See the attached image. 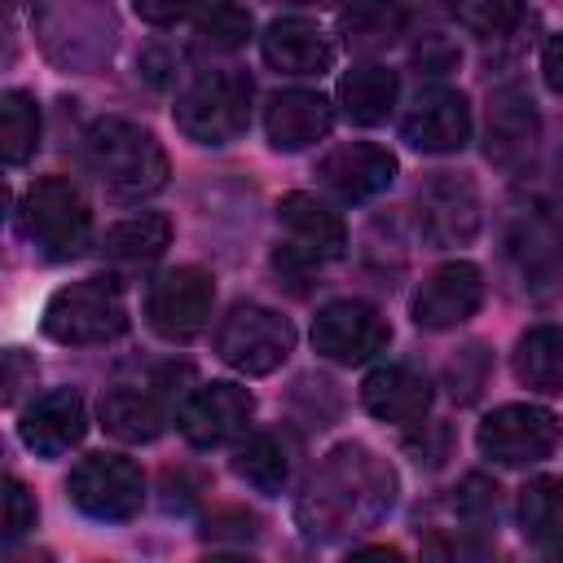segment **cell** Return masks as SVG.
<instances>
[{"mask_svg":"<svg viewBox=\"0 0 563 563\" xmlns=\"http://www.w3.org/2000/svg\"><path fill=\"white\" fill-rule=\"evenodd\" d=\"M66 493L70 501L88 515V519H101V523H123L141 510L145 501V479H141V466L132 457H119V453H88L79 457V466L70 471L66 479Z\"/></svg>","mask_w":563,"mask_h":563,"instance_id":"52a82bcc","label":"cell"},{"mask_svg":"<svg viewBox=\"0 0 563 563\" xmlns=\"http://www.w3.org/2000/svg\"><path fill=\"white\" fill-rule=\"evenodd\" d=\"M343 31H347V44L356 48H387L405 31V13L391 0H356L343 13Z\"/></svg>","mask_w":563,"mask_h":563,"instance_id":"f546056e","label":"cell"},{"mask_svg":"<svg viewBox=\"0 0 563 563\" xmlns=\"http://www.w3.org/2000/svg\"><path fill=\"white\" fill-rule=\"evenodd\" d=\"M413 62H418L422 70H431V75H444V70H453V66H457V48H453L449 40H440V35H427V40L418 44Z\"/></svg>","mask_w":563,"mask_h":563,"instance_id":"d590c367","label":"cell"},{"mask_svg":"<svg viewBox=\"0 0 563 563\" xmlns=\"http://www.w3.org/2000/svg\"><path fill=\"white\" fill-rule=\"evenodd\" d=\"M22 233L35 242V251L44 260H70L88 246L92 238V211H88V198L79 194L75 180L66 176H44L26 189L22 198Z\"/></svg>","mask_w":563,"mask_h":563,"instance_id":"277c9868","label":"cell"},{"mask_svg":"<svg viewBox=\"0 0 563 563\" xmlns=\"http://www.w3.org/2000/svg\"><path fill=\"white\" fill-rule=\"evenodd\" d=\"M251 413H255V400L246 387L202 383L185 396V405L176 409V422L194 449H220V444H233L238 435H246Z\"/></svg>","mask_w":563,"mask_h":563,"instance_id":"7c38bea8","label":"cell"},{"mask_svg":"<svg viewBox=\"0 0 563 563\" xmlns=\"http://www.w3.org/2000/svg\"><path fill=\"white\" fill-rule=\"evenodd\" d=\"M123 330H128V303L123 290L106 277L70 282L53 290V299L44 303V334L57 343L88 347V343H110Z\"/></svg>","mask_w":563,"mask_h":563,"instance_id":"5b68a950","label":"cell"},{"mask_svg":"<svg viewBox=\"0 0 563 563\" xmlns=\"http://www.w3.org/2000/svg\"><path fill=\"white\" fill-rule=\"evenodd\" d=\"M519 528L537 545L563 541V479L537 475V479L523 484V493H519Z\"/></svg>","mask_w":563,"mask_h":563,"instance_id":"83f0119b","label":"cell"},{"mask_svg":"<svg viewBox=\"0 0 563 563\" xmlns=\"http://www.w3.org/2000/svg\"><path fill=\"white\" fill-rule=\"evenodd\" d=\"M361 405L378 418V422H396V427H422L427 409H431V383L405 365V361H387L378 369L365 374L361 383Z\"/></svg>","mask_w":563,"mask_h":563,"instance_id":"d6986e66","label":"cell"},{"mask_svg":"<svg viewBox=\"0 0 563 563\" xmlns=\"http://www.w3.org/2000/svg\"><path fill=\"white\" fill-rule=\"evenodd\" d=\"M277 224H282V238L286 246L277 251L282 264H303V268H317L325 260H339L347 251V229H343V216L321 202L317 194H286L277 202Z\"/></svg>","mask_w":563,"mask_h":563,"instance_id":"30bf717a","label":"cell"},{"mask_svg":"<svg viewBox=\"0 0 563 563\" xmlns=\"http://www.w3.org/2000/svg\"><path fill=\"white\" fill-rule=\"evenodd\" d=\"M194 4H198V0H132L136 18L150 22V26H176L180 18L194 13Z\"/></svg>","mask_w":563,"mask_h":563,"instance_id":"e575fe53","label":"cell"},{"mask_svg":"<svg viewBox=\"0 0 563 563\" xmlns=\"http://www.w3.org/2000/svg\"><path fill=\"white\" fill-rule=\"evenodd\" d=\"M475 440H479V453L497 466H532L559 449L563 422L541 405H501L479 422Z\"/></svg>","mask_w":563,"mask_h":563,"instance_id":"9c48e42d","label":"cell"},{"mask_svg":"<svg viewBox=\"0 0 563 563\" xmlns=\"http://www.w3.org/2000/svg\"><path fill=\"white\" fill-rule=\"evenodd\" d=\"M286 4H330V0H286Z\"/></svg>","mask_w":563,"mask_h":563,"instance_id":"ab89813d","label":"cell"},{"mask_svg":"<svg viewBox=\"0 0 563 563\" xmlns=\"http://www.w3.org/2000/svg\"><path fill=\"white\" fill-rule=\"evenodd\" d=\"M537 132H541V119L532 97L515 84L497 88L488 101V158L501 167H519L537 150Z\"/></svg>","mask_w":563,"mask_h":563,"instance_id":"44dd1931","label":"cell"},{"mask_svg":"<svg viewBox=\"0 0 563 563\" xmlns=\"http://www.w3.org/2000/svg\"><path fill=\"white\" fill-rule=\"evenodd\" d=\"M510 260L528 277V286H550L563 273V220L532 211L510 229Z\"/></svg>","mask_w":563,"mask_h":563,"instance_id":"7402d4cb","label":"cell"},{"mask_svg":"<svg viewBox=\"0 0 563 563\" xmlns=\"http://www.w3.org/2000/svg\"><path fill=\"white\" fill-rule=\"evenodd\" d=\"M84 431H88V409H84V396L75 387H53V391L35 396L18 418L22 444L40 457L70 453L84 440Z\"/></svg>","mask_w":563,"mask_h":563,"instance_id":"9a60e30c","label":"cell"},{"mask_svg":"<svg viewBox=\"0 0 563 563\" xmlns=\"http://www.w3.org/2000/svg\"><path fill=\"white\" fill-rule=\"evenodd\" d=\"M233 475L246 479L255 493H282L290 479V449L273 431H255L233 453Z\"/></svg>","mask_w":563,"mask_h":563,"instance_id":"4316f807","label":"cell"},{"mask_svg":"<svg viewBox=\"0 0 563 563\" xmlns=\"http://www.w3.org/2000/svg\"><path fill=\"white\" fill-rule=\"evenodd\" d=\"M163 396L158 387H114L101 400V427L123 444H150L163 431Z\"/></svg>","mask_w":563,"mask_h":563,"instance_id":"603a6c76","label":"cell"},{"mask_svg":"<svg viewBox=\"0 0 563 563\" xmlns=\"http://www.w3.org/2000/svg\"><path fill=\"white\" fill-rule=\"evenodd\" d=\"M541 75H545V84H550L554 92H563V31L550 35V44H545V53H541Z\"/></svg>","mask_w":563,"mask_h":563,"instance_id":"f35d334b","label":"cell"},{"mask_svg":"<svg viewBox=\"0 0 563 563\" xmlns=\"http://www.w3.org/2000/svg\"><path fill=\"white\" fill-rule=\"evenodd\" d=\"M484 303V273L471 260L440 264L413 295V321L422 330H453L471 321Z\"/></svg>","mask_w":563,"mask_h":563,"instance_id":"4fadbf2b","label":"cell"},{"mask_svg":"<svg viewBox=\"0 0 563 563\" xmlns=\"http://www.w3.org/2000/svg\"><path fill=\"white\" fill-rule=\"evenodd\" d=\"M317 180L343 202H365L396 180V154L374 141H347L317 163Z\"/></svg>","mask_w":563,"mask_h":563,"instance_id":"2e32d148","label":"cell"},{"mask_svg":"<svg viewBox=\"0 0 563 563\" xmlns=\"http://www.w3.org/2000/svg\"><path fill=\"white\" fill-rule=\"evenodd\" d=\"M198 40L207 48H220V53L242 48L251 40V9L238 4V0H211L198 13Z\"/></svg>","mask_w":563,"mask_h":563,"instance_id":"4dcf8cb0","label":"cell"},{"mask_svg":"<svg viewBox=\"0 0 563 563\" xmlns=\"http://www.w3.org/2000/svg\"><path fill=\"white\" fill-rule=\"evenodd\" d=\"M497 493H501V488H497L488 475H466L453 506H457V515H462L466 523H479V528H484V523L497 519Z\"/></svg>","mask_w":563,"mask_h":563,"instance_id":"d6a6232c","label":"cell"},{"mask_svg":"<svg viewBox=\"0 0 563 563\" xmlns=\"http://www.w3.org/2000/svg\"><path fill=\"white\" fill-rule=\"evenodd\" d=\"M418 224L435 246H462L479 233V194L462 176H435L418 194Z\"/></svg>","mask_w":563,"mask_h":563,"instance_id":"e0dca14e","label":"cell"},{"mask_svg":"<svg viewBox=\"0 0 563 563\" xmlns=\"http://www.w3.org/2000/svg\"><path fill=\"white\" fill-rule=\"evenodd\" d=\"M40 145V106L31 92L9 88L0 97V158L9 167H22Z\"/></svg>","mask_w":563,"mask_h":563,"instance_id":"f1b7e54d","label":"cell"},{"mask_svg":"<svg viewBox=\"0 0 563 563\" xmlns=\"http://www.w3.org/2000/svg\"><path fill=\"white\" fill-rule=\"evenodd\" d=\"M391 343L387 317L365 299H330L312 317V347L334 365H361Z\"/></svg>","mask_w":563,"mask_h":563,"instance_id":"8fae6325","label":"cell"},{"mask_svg":"<svg viewBox=\"0 0 563 563\" xmlns=\"http://www.w3.org/2000/svg\"><path fill=\"white\" fill-rule=\"evenodd\" d=\"M396 97H400V79H396V70H387L378 62H361L339 79V106L361 128L383 123L396 110Z\"/></svg>","mask_w":563,"mask_h":563,"instance_id":"cb8c5ba5","label":"cell"},{"mask_svg":"<svg viewBox=\"0 0 563 563\" xmlns=\"http://www.w3.org/2000/svg\"><path fill=\"white\" fill-rule=\"evenodd\" d=\"M255 528H260V519L246 515V510H220L216 519H207V537H211V541H220L224 532H233L238 541H251Z\"/></svg>","mask_w":563,"mask_h":563,"instance_id":"74e56055","label":"cell"},{"mask_svg":"<svg viewBox=\"0 0 563 563\" xmlns=\"http://www.w3.org/2000/svg\"><path fill=\"white\" fill-rule=\"evenodd\" d=\"M31 528H35V497L26 493V484L18 475H9L4 479V537L18 541Z\"/></svg>","mask_w":563,"mask_h":563,"instance_id":"836d02e7","label":"cell"},{"mask_svg":"<svg viewBox=\"0 0 563 563\" xmlns=\"http://www.w3.org/2000/svg\"><path fill=\"white\" fill-rule=\"evenodd\" d=\"M396 501V475L365 444L334 449L299 497V523L308 537H339L378 523Z\"/></svg>","mask_w":563,"mask_h":563,"instance_id":"6da1fadb","label":"cell"},{"mask_svg":"<svg viewBox=\"0 0 563 563\" xmlns=\"http://www.w3.org/2000/svg\"><path fill=\"white\" fill-rule=\"evenodd\" d=\"M510 369H515V378L528 391H541V396L563 391V330L559 325H532V330H523L519 343H515Z\"/></svg>","mask_w":563,"mask_h":563,"instance_id":"d4e9b609","label":"cell"},{"mask_svg":"<svg viewBox=\"0 0 563 563\" xmlns=\"http://www.w3.org/2000/svg\"><path fill=\"white\" fill-rule=\"evenodd\" d=\"M330 128H334V110L321 92L286 88V92H273L268 106H264L268 145L282 150V154H295V150H308V145L325 141Z\"/></svg>","mask_w":563,"mask_h":563,"instance_id":"ac0fdd59","label":"cell"},{"mask_svg":"<svg viewBox=\"0 0 563 563\" xmlns=\"http://www.w3.org/2000/svg\"><path fill=\"white\" fill-rule=\"evenodd\" d=\"M216 352L229 369L264 378L295 352V325L264 303H233L216 330Z\"/></svg>","mask_w":563,"mask_h":563,"instance_id":"8992f818","label":"cell"},{"mask_svg":"<svg viewBox=\"0 0 563 563\" xmlns=\"http://www.w3.org/2000/svg\"><path fill=\"white\" fill-rule=\"evenodd\" d=\"M400 132L422 154H457L471 141V106L457 88H422L405 110Z\"/></svg>","mask_w":563,"mask_h":563,"instance_id":"5bb4252c","label":"cell"},{"mask_svg":"<svg viewBox=\"0 0 563 563\" xmlns=\"http://www.w3.org/2000/svg\"><path fill=\"white\" fill-rule=\"evenodd\" d=\"M211 303H216L211 273H202L194 264H180V268H167V273H158L150 282V290H145V321L167 343H189V339H198L207 330Z\"/></svg>","mask_w":563,"mask_h":563,"instance_id":"ba28073f","label":"cell"},{"mask_svg":"<svg viewBox=\"0 0 563 563\" xmlns=\"http://www.w3.org/2000/svg\"><path fill=\"white\" fill-rule=\"evenodd\" d=\"M167 242H172V220L158 211H141V216H128L101 233V255L110 264L141 268V264H154L167 251Z\"/></svg>","mask_w":563,"mask_h":563,"instance_id":"484cf974","label":"cell"},{"mask_svg":"<svg viewBox=\"0 0 563 563\" xmlns=\"http://www.w3.org/2000/svg\"><path fill=\"white\" fill-rule=\"evenodd\" d=\"M519 13L523 4L519 0H457L453 4V18L462 31L479 35V40H501L519 26Z\"/></svg>","mask_w":563,"mask_h":563,"instance_id":"1f68e13d","label":"cell"},{"mask_svg":"<svg viewBox=\"0 0 563 563\" xmlns=\"http://www.w3.org/2000/svg\"><path fill=\"white\" fill-rule=\"evenodd\" d=\"M264 62L282 75H325L334 66V40L308 18H277L260 35Z\"/></svg>","mask_w":563,"mask_h":563,"instance_id":"ffe728a7","label":"cell"},{"mask_svg":"<svg viewBox=\"0 0 563 563\" xmlns=\"http://www.w3.org/2000/svg\"><path fill=\"white\" fill-rule=\"evenodd\" d=\"M88 167L114 198H150L167 185V154L154 132L128 119H97L84 136Z\"/></svg>","mask_w":563,"mask_h":563,"instance_id":"7a4b0ae2","label":"cell"},{"mask_svg":"<svg viewBox=\"0 0 563 563\" xmlns=\"http://www.w3.org/2000/svg\"><path fill=\"white\" fill-rule=\"evenodd\" d=\"M26 383H35V361H31L22 347H9V352H4V400L13 405Z\"/></svg>","mask_w":563,"mask_h":563,"instance_id":"8d00e7d4","label":"cell"},{"mask_svg":"<svg viewBox=\"0 0 563 563\" xmlns=\"http://www.w3.org/2000/svg\"><path fill=\"white\" fill-rule=\"evenodd\" d=\"M251 92L242 70H202L176 92V128L198 145H229L251 123Z\"/></svg>","mask_w":563,"mask_h":563,"instance_id":"3957f363","label":"cell"}]
</instances>
